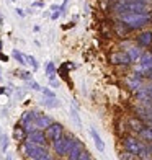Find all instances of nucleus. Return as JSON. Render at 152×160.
<instances>
[{
	"instance_id": "1",
	"label": "nucleus",
	"mask_w": 152,
	"mask_h": 160,
	"mask_svg": "<svg viewBox=\"0 0 152 160\" xmlns=\"http://www.w3.org/2000/svg\"><path fill=\"white\" fill-rule=\"evenodd\" d=\"M123 25L131 28V30H137V28L146 26L150 21V15L149 13H123L119 15Z\"/></svg>"
},
{
	"instance_id": "2",
	"label": "nucleus",
	"mask_w": 152,
	"mask_h": 160,
	"mask_svg": "<svg viewBox=\"0 0 152 160\" xmlns=\"http://www.w3.org/2000/svg\"><path fill=\"white\" fill-rule=\"evenodd\" d=\"M23 154L26 158H33V160H49L51 155L48 149L41 144H34V142H30L26 141L25 145H23Z\"/></svg>"
},
{
	"instance_id": "3",
	"label": "nucleus",
	"mask_w": 152,
	"mask_h": 160,
	"mask_svg": "<svg viewBox=\"0 0 152 160\" xmlns=\"http://www.w3.org/2000/svg\"><path fill=\"white\" fill-rule=\"evenodd\" d=\"M116 12L119 15L123 13H147V3L144 2H139V0H126V2H123L118 5Z\"/></svg>"
},
{
	"instance_id": "4",
	"label": "nucleus",
	"mask_w": 152,
	"mask_h": 160,
	"mask_svg": "<svg viewBox=\"0 0 152 160\" xmlns=\"http://www.w3.org/2000/svg\"><path fill=\"white\" fill-rule=\"evenodd\" d=\"M72 142H74V137H72L70 134H62L61 137H57V139L53 142L56 154L57 155H67L69 150H70Z\"/></svg>"
},
{
	"instance_id": "5",
	"label": "nucleus",
	"mask_w": 152,
	"mask_h": 160,
	"mask_svg": "<svg viewBox=\"0 0 152 160\" xmlns=\"http://www.w3.org/2000/svg\"><path fill=\"white\" fill-rule=\"evenodd\" d=\"M136 72L141 75H149L152 72V54L150 52H146V54L141 56L139 65L136 67Z\"/></svg>"
},
{
	"instance_id": "6",
	"label": "nucleus",
	"mask_w": 152,
	"mask_h": 160,
	"mask_svg": "<svg viewBox=\"0 0 152 160\" xmlns=\"http://www.w3.org/2000/svg\"><path fill=\"white\" fill-rule=\"evenodd\" d=\"M64 134V128L62 124H59V122H53L48 129H46V137H48V141H56L57 137H61Z\"/></svg>"
},
{
	"instance_id": "7",
	"label": "nucleus",
	"mask_w": 152,
	"mask_h": 160,
	"mask_svg": "<svg viewBox=\"0 0 152 160\" xmlns=\"http://www.w3.org/2000/svg\"><path fill=\"white\" fill-rule=\"evenodd\" d=\"M26 141L34 142V144L46 145L48 137H46V132H43L41 129H34V131H31V132H28V136H26Z\"/></svg>"
},
{
	"instance_id": "8",
	"label": "nucleus",
	"mask_w": 152,
	"mask_h": 160,
	"mask_svg": "<svg viewBox=\"0 0 152 160\" xmlns=\"http://www.w3.org/2000/svg\"><path fill=\"white\" fill-rule=\"evenodd\" d=\"M124 147H126V150L129 152V154H134L137 157V154H139V150L142 147V144L137 139H134V137H128V139L124 141Z\"/></svg>"
},
{
	"instance_id": "9",
	"label": "nucleus",
	"mask_w": 152,
	"mask_h": 160,
	"mask_svg": "<svg viewBox=\"0 0 152 160\" xmlns=\"http://www.w3.org/2000/svg\"><path fill=\"white\" fill-rule=\"evenodd\" d=\"M84 149H85V147H84V144H82L80 141L74 139V142H72V145H70V150H69L67 157H69L70 160H79V155L82 154V150H84Z\"/></svg>"
},
{
	"instance_id": "10",
	"label": "nucleus",
	"mask_w": 152,
	"mask_h": 160,
	"mask_svg": "<svg viewBox=\"0 0 152 160\" xmlns=\"http://www.w3.org/2000/svg\"><path fill=\"white\" fill-rule=\"evenodd\" d=\"M110 61L116 65H128V64H131V57L128 56V52H114L111 54Z\"/></svg>"
},
{
	"instance_id": "11",
	"label": "nucleus",
	"mask_w": 152,
	"mask_h": 160,
	"mask_svg": "<svg viewBox=\"0 0 152 160\" xmlns=\"http://www.w3.org/2000/svg\"><path fill=\"white\" fill-rule=\"evenodd\" d=\"M51 124H53V119L49 118V116H44V114H39L38 118H36V121H34V128L36 129H48Z\"/></svg>"
},
{
	"instance_id": "12",
	"label": "nucleus",
	"mask_w": 152,
	"mask_h": 160,
	"mask_svg": "<svg viewBox=\"0 0 152 160\" xmlns=\"http://www.w3.org/2000/svg\"><path fill=\"white\" fill-rule=\"evenodd\" d=\"M137 42H139L141 46H144V48L152 46V33H150V31H144V33H141L139 36H137Z\"/></svg>"
},
{
	"instance_id": "13",
	"label": "nucleus",
	"mask_w": 152,
	"mask_h": 160,
	"mask_svg": "<svg viewBox=\"0 0 152 160\" xmlns=\"http://www.w3.org/2000/svg\"><path fill=\"white\" fill-rule=\"evenodd\" d=\"M90 134H92V137H93V142H95L97 149L100 150V154H103V152H105V142L101 141V137L98 136V132H97V131L93 129V128L90 129Z\"/></svg>"
},
{
	"instance_id": "14",
	"label": "nucleus",
	"mask_w": 152,
	"mask_h": 160,
	"mask_svg": "<svg viewBox=\"0 0 152 160\" xmlns=\"http://www.w3.org/2000/svg\"><path fill=\"white\" fill-rule=\"evenodd\" d=\"M128 56L131 57V62H139L141 56H142V51L139 48H129L128 49Z\"/></svg>"
},
{
	"instance_id": "15",
	"label": "nucleus",
	"mask_w": 152,
	"mask_h": 160,
	"mask_svg": "<svg viewBox=\"0 0 152 160\" xmlns=\"http://www.w3.org/2000/svg\"><path fill=\"white\" fill-rule=\"evenodd\" d=\"M26 136H28V132H26V129L25 128H15V131H13V137H15V141H25L26 139Z\"/></svg>"
},
{
	"instance_id": "16",
	"label": "nucleus",
	"mask_w": 152,
	"mask_h": 160,
	"mask_svg": "<svg viewBox=\"0 0 152 160\" xmlns=\"http://www.w3.org/2000/svg\"><path fill=\"white\" fill-rule=\"evenodd\" d=\"M70 118H72V121L75 122V126H77V128H80V126H82L80 116H79V113H77V108L74 106V103H72V106H70Z\"/></svg>"
},
{
	"instance_id": "17",
	"label": "nucleus",
	"mask_w": 152,
	"mask_h": 160,
	"mask_svg": "<svg viewBox=\"0 0 152 160\" xmlns=\"http://www.w3.org/2000/svg\"><path fill=\"white\" fill-rule=\"evenodd\" d=\"M43 105L48 106V108H56V106H59V101H57L56 97H46L43 100Z\"/></svg>"
},
{
	"instance_id": "18",
	"label": "nucleus",
	"mask_w": 152,
	"mask_h": 160,
	"mask_svg": "<svg viewBox=\"0 0 152 160\" xmlns=\"http://www.w3.org/2000/svg\"><path fill=\"white\" fill-rule=\"evenodd\" d=\"M141 137L142 139H146V141H150L152 142V126H147V128H144L142 131H141Z\"/></svg>"
},
{
	"instance_id": "19",
	"label": "nucleus",
	"mask_w": 152,
	"mask_h": 160,
	"mask_svg": "<svg viewBox=\"0 0 152 160\" xmlns=\"http://www.w3.org/2000/svg\"><path fill=\"white\" fill-rule=\"evenodd\" d=\"M46 75L49 78H54V75H56V65L53 62H48L46 64Z\"/></svg>"
},
{
	"instance_id": "20",
	"label": "nucleus",
	"mask_w": 152,
	"mask_h": 160,
	"mask_svg": "<svg viewBox=\"0 0 152 160\" xmlns=\"http://www.w3.org/2000/svg\"><path fill=\"white\" fill-rule=\"evenodd\" d=\"M13 57H15V59L18 61V64H21V65H25V64H28L26 62V56H23V54H21L20 52V51H13Z\"/></svg>"
},
{
	"instance_id": "21",
	"label": "nucleus",
	"mask_w": 152,
	"mask_h": 160,
	"mask_svg": "<svg viewBox=\"0 0 152 160\" xmlns=\"http://www.w3.org/2000/svg\"><path fill=\"white\" fill-rule=\"evenodd\" d=\"M141 113H142V118L146 119V121H149L150 124H152V106H147L146 110L141 111Z\"/></svg>"
},
{
	"instance_id": "22",
	"label": "nucleus",
	"mask_w": 152,
	"mask_h": 160,
	"mask_svg": "<svg viewBox=\"0 0 152 160\" xmlns=\"http://www.w3.org/2000/svg\"><path fill=\"white\" fill-rule=\"evenodd\" d=\"M0 149H2L3 154L7 152V149H8V137H7L5 134H3V136H0Z\"/></svg>"
},
{
	"instance_id": "23",
	"label": "nucleus",
	"mask_w": 152,
	"mask_h": 160,
	"mask_svg": "<svg viewBox=\"0 0 152 160\" xmlns=\"http://www.w3.org/2000/svg\"><path fill=\"white\" fill-rule=\"evenodd\" d=\"M129 124H131V126H133V129H134V131H137V132H141V131L144 129L142 122H139L137 119H131V121H129Z\"/></svg>"
},
{
	"instance_id": "24",
	"label": "nucleus",
	"mask_w": 152,
	"mask_h": 160,
	"mask_svg": "<svg viewBox=\"0 0 152 160\" xmlns=\"http://www.w3.org/2000/svg\"><path fill=\"white\" fill-rule=\"evenodd\" d=\"M128 83L131 85V88H139V85H141V77L129 78V80H128Z\"/></svg>"
},
{
	"instance_id": "25",
	"label": "nucleus",
	"mask_w": 152,
	"mask_h": 160,
	"mask_svg": "<svg viewBox=\"0 0 152 160\" xmlns=\"http://www.w3.org/2000/svg\"><path fill=\"white\" fill-rule=\"evenodd\" d=\"M26 62L30 64V65H31V67H33L34 70H36V69L39 67V65H38V61H36V59H34L33 56H26Z\"/></svg>"
},
{
	"instance_id": "26",
	"label": "nucleus",
	"mask_w": 152,
	"mask_h": 160,
	"mask_svg": "<svg viewBox=\"0 0 152 160\" xmlns=\"http://www.w3.org/2000/svg\"><path fill=\"white\" fill-rule=\"evenodd\" d=\"M28 85H30L31 90H36V92H41L43 90L41 87H39V83L38 82H33V80H28Z\"/></svg>"
},
{
	"instance_id": "27",
	"label": "nucleus",
	"mask_w": 152,
	"mask_h": 160,
	"mask_svg": "<svg viewBox=\"0 0 152 160\" xmlns=\"http://www.w3.org/2000/svg\"><path fill=\"white\" fill-rule=\"evenodd\" d=\"M90 158H92V155L89 154V150H85V149L82 150V154L79 155V160H90Z\"/></svg>"
},
{
	"instance_id": "28",
	"label": "nucleus",
	"mask_w": 152,
	"mask_h": 160,
	"mask_svg": "<svg viewBox=\"0 0 152 160\" xmlns=\"http://www.w3.org/2000/svg\"><path fill=\"white\" fill-rule=\"evenodd\" d=\"M41 92L44 93V97H56V95H54V92H51L49 88H43Z\"/></svg>"
},
{
	"instance_id": "29",
	"label": "nucleus",
	"mask_w": 152,
	"mask_h": 160,
	"mask_svg": "<svg viewBox=\"0 0 152 160\" xmlns=\"http://www.w3.org/2000/svg\"><path fill=\"white\" fill-rule=\"evenodd\" d=\"M20 77H21V78H25V80H31V75L28 74V72H23V74H21Z\"/></svg>"
},
{
	"instance_id": "30",
	"label": "nucleus",
	"mask_w": 152,
	"mask_h": 160,
	"mask_svg": "<svg viewBox=\"0 0 152 160\" xmlns=\"http://www.w3.org/2000/svg\"><path fill=\"white\" fill-rule=\"evenodd\" d=\"M146 93L149 95V98L152 100V85H150V87H147V88H146Z\"/></svg>"
},
{
	"instance_id": "31",
	"label": "nucleus",
	"mask_w": 152,
	"mask_h": 160,
	"mask_svg": "<svg viewBox=\"0 0 152 160\" xmlns=\"http://www.w3.org/2000/svg\"><path fill=\"white\" fill-rule=\"evenodd\" d=\"M15 12H17V15H18V17H21V18H23V17H25V12H23V10H21V8H17Z\"/></svg>"
},
{
	"instance_id": "32",
	"label": "nucleus",
	"mask_w": 152,
	"mask_h": 160,
	"mask_svg": "<svg viewBox=\"0 0 152 160\" xmlns=\"http://www.w3.org/2000/svg\"><path fill=\"white\" fill-rule=\"evenodd\" d=\"M51 10H53V12H61V7L59 5H53V7H51Z\"/></svg>"
},
{
	"instance_id": "33",
	"label": "nucleus",
	"mask_w": 152,
	"mask_h": 160,
	"mask_svg": "<svg viewBox=\"0 0 152 160\" xmlns=\"http://www.w3.org/2000/svg\"><path fill=\"white\" fill-rule=\"evenodd\" d=\"M59 15H61V12H54L53 13V20H57V18H59Z\"/></svg>"
},
{
	"instance_id": "34",
	"label": "nucleus",
	"mask_w": 152,
	"mask_h": 160,
	"mask_svg": "<svg viewBox=\"0 0 152 160\" xmlns=\"http://www.w3.org/2000/svg\"><path fill=\"white\" fill-rule=\"evenodd\" d=\"M139 2H144V3H149L150 0H139Z\"/></svg>"
},
{
	"instance_id": "35",
	"label": "nucleus",
	"mask_w": 152,
	"mask_h": 160,
	"mask_svg": "<svg viewBox=\"0 0 152 160\" xmlns=\"http://www.w3.org/2000/svg\"><path fill=\"white\" fill-rule=\"evenodd\" d=\"M149 77H150V78H152V72H150V74H149Z\"/></svg>"
},
{
	"instance_id": "36",
	"label": "nucleus",
	"mask_w": 152,
	"mask_h": 160,
	"mask_svg": "<svg viewBox=\"0 0 152 160\" xmlns=\"http://www.w3.org/2000/svg\"><path fill=\"white\" fill-rule=\"evenodd\" d=\"M8 2H13V0H8Z\"/></svg>"
},
{
	"instance_id": "37",
	"label": "nucleus",
	"mask_w": 152,
	"mask_h": 160,
	"mask_svg": "<svg viewBox=\"0 0 152 160\" xmlns=\"http://www.w3.org/2000/svg\"><path fill=\"white\" fill-rule=\"evenodd\" d=\"M150 149H152V147H150Z\"/></svg>"
}]
</instances>
